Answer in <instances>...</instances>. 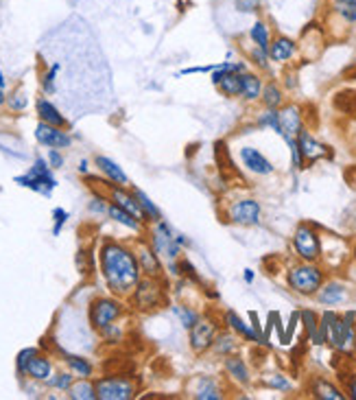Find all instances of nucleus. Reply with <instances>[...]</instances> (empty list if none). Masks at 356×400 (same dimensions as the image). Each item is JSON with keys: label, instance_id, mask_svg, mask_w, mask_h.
<instances>
[{"label": "nucleus", "instance_id": "f257e3e1", "mask_svg": "<svg viewBox=\"0 0 356 400\" xmlns=\"http://www.w3.org/2000/svg\"><path fill=\"white\" fill-rule=\"evenodd\" d=\"M99 265H101V276L114 296H131V291L143 278L135 250L116 241H105L101 245Z\"/></svg>", "mask_w": 356, "mask_h": 400}, {"label": "nucleus", "instance_id": "f03ea898", "mask_svg": "<svg viewBox=\"0 0 356 400\" xmlns=\"http://www.w3.org/2000/svg\"><path fill=\"white\" fill-rule=\"evenodd\" d=\"M326 280L323 270L317 262H306L302 260L299 265H293L287 274V284L291 291H295L297 296H317V291L321 289Z\"/></svg>", "mask_w": 356, "mask_h": 400}, {"label": "nucleus", "instance_id": "7ed1b4c3", "mask_svg": "<svg viewBox=\"0 0 356 400\" xmlns=\"http://www.w3.org/2000/svg\"><path fill=\"white\" fill-rule=\"evenodd\" d=\"M164 300H167V291H164V287H162V278L145 276L131 291L133 309H138L143 313H151V311L160 309L164 304Z\"/></svg>", "mask_w": 356, "mask_h": 400}, {"label": "nucleus", "instance_id": "20e7f679", "mask_svg": "<svg viewBox=\"0 0 356 400\" xmlns=\"http://www.w3.org/2000/svg\"><path fill=\"white\" fill-rule=\"evenodd\" d=\"M293 250H295L299 260L317 262L321 258V252H323L319 232L311 223H299L295 234H293Z\"/></svg>", "mask_w": 356, "mask_h": 400}, {"label": "nucleus", "instance_id": "39448f33", "mask_svg": "<svg viewBox=\"0 0 356 400\" xmlns=\"http://www.w3.org/2000/svg\"><path fill=\"white\" fill-rule=\"evenodd\" d=\"M16 184L24 186V189H31L40 195H50V191L57 186V179L52 177L50 173V165H48V160L44 157H35V162L33 167L29 169V173L26 175H18L16 177Z\"/></svg>", "mask_w": 356, "mask_h": 400}, {"label": "nucleus", "instance_id": "423d86ee", "mask_svg": "<svg viewBox=\"0 0 356 400\" xmlns=\"http://www.w3.org/2000/svg\"><path fill=\"white\" fill-rule=\"evenodd\" d=\"M123 302L116 298H96L90 304L88 317H90V324L94 330L103 333L105 328H109L112 324H116V319L123 315Z\"/></svg>", "mask_w": 356, "mask_h": 400}, {"label": "nucleus", "instance_id": "0eeeda50", "mask_svg": "<svg viewBox=\"0 0 356 400\" xmlns=\"http://www.w3.org/2000/svg\"><path fill=\"white\" fill-rule=\"evenodd\" d=\"M151 245L160 256H164L169 262L179 260V256H182V245L177 241V234L173 232V228L167 221H162V219L155 221L153 228H151Z\"/></svg>", "mask_w": 356, "mask_h": 400}, {"label": "nucleus", "instance_id": "6e6552de", "mask_svg": "<svg viewBox=\"0 0 356 400\" xmlns=\"http://www.w3.org/2000/svg\"><path fill=\"white\" fill-rule=\"evenodd\" d=\"M99 400H131L138 391L135 383L125 377H103L94 381Z\"/></svg>", "mask_w": 356, "mask_h": 400}, {"label": "nucleus", "instance_id": "1a4fd4ad", "mask_svg": "<svg viewBox=\"0 0 356 400\" xmlns=\"http://www.w3.org/2000/svg\"><path fill=\"white\" fill-rule=\"evenodd\" d=\"M216 333H218V328H216V324L212 322V319L201 317L199 322L188 330V345H190V350H193L195 355L208 352L212 348Z\"/></svg>", "mask_w": 356, "mask_h": 400}, {"label": "nucleus", "instance_id": "9d476101", "mask_svg": "<svg viewBox=\"0 0 356 400\" xmlns=\"http://www.w3.org/2000/svg\"><path fill=\"white\" fill-rule=\"evenodd\" d=\"M260 215H262V208L256 199L247 197V199H238L228 208V217L232 223L236 226H258L260 223Z\"/></svg>", "mask_w": 356, "mask_h": 400}, {"label": "nucleus", "instance_id": "9b49d317", "mask_svg": "<svg viewBox=\"0 0 356 400\" xmlns=\"http://www.w3.org/2000/svg\"><path fill=\"white\" fill-rule=\"evenodd\" d=\"M188 396L195 398V400H223L226 398L221 383H218L214 377H208V374H199L190 381Z\"/></svg>", "mask_w": 356, "mask_h": 400}, {"label": "nucleus", "instance_id": "f8f14e48", "mask_svg": "<svg viewBox=\"0 0 356 400\" xmlns=\"http://www.w3.org/2000/svg\"><path fill=\"white\" fill-rule=\"evenodd\" d=\"M35 140L48 149H68L72 145V138L68 136V131H64V127H55L42 121L35 127Z\"/></svg>", "mask_w": 356, "mask_h": 400}, {"label": "nucleus", "instance_id": "ddd939ff", "mask_svg": "<svg viewBox=\"0 0 356 400\" xmlns=\"http://www.w3.org/2000/svg\"><path fill=\"white\" fill-rule=\"evenodd\" d=\"M295 140H297V147H299V151H302V155L308 165L317 162V160H323V157H330V149H328L326 145H321L306 129L299 131L295 136Z\"/></svg>", "mask_w": 356, "mask_h": 400}, {"label": "nucleus", "instance_id": "4468645a", "mask_svg": "<svg viewBox=\"0 0 356 400\" xmlns=\"http://www.w3.org/2000/svg\"><path fill=\"white\" fill-rule=\"evenodd\" d=\"M240 162L243 167L256 173V175H271L273 173V165L269 162V157L258 151L256 147H243L240 149Z\"/></svg>", "mask_w": 356, "mask_h": 400}, {"label": "nucleus", "instance_id": "2eb2a0df", "mask_svg": "<svg viewBox=\"0 0 356 400\" xmlns=\"http://www.w3.org/2000/svg\"><path fill=\"white\" fill-rule=\"evenodd\" d=\"M135 256H138V265L143 276H153V278H162L164 276V267L160 260V254L153 250V245L143 243L138 250H135Z\"/></svg>", "mask_w": 356, "mask_h": 400}, {"label": "nucleus", "instance_id": "dca6fc26", "mask_svg": "<svg viewBox=\"0 0 356 400\" xmlns=\"http://www.w3.org/2000/svg\"><path fill=\"white\" fill-rule=\"evenodd\" d=\"M280 112V129L282 133L280 136L287 140V138H295L299 131H302V110L297 108V105H284Z\"/></svg>", "mask_w": 356, "mask_h": 400}, {"label": "nucleus", "instance_id": "f3484780", "mask_svg": "<svg viewBox=\"0 0 356 400\" xmlns=\"http://www.w3.org/2000/svg\"><path fill=\"white\" fill-rule=\"evenodd\" d=\"M295 52H297L295 40H291V38H287V35L271 38V44H269V57H271V62L287 64L289 60L295 57Z\"/></svg>", "mask_w": 356, "mask_h": 400}, {"label": "nucleus", "instance_id": "a211bd4d", "mask_svg": "<svg viewBox=\"0 0 356 400\" xmlns=\"http://www.w3.org/2000/svg\"><path fill=\"white\" fill-rule=\"evenodd\" d=\"M22 377H29L31 381H38V383H46L50 377H52V363L46 355H40L35 352L29 363H26Z\"/></svg>", "mask_w": 356, "mask_h": 400}, {"label": "nucleus", "instance_id": "6ab92c4d", "mask_svg": "<svg viewBox=\"0 0 356 400\" xmlns=\"http://www.w3.org/2000/svg\"><path fill=\"white\" fill-rule=\"evenodd\" d=\"M223 370H226V374H228L236 385H250V383H252V372H250L247 363H245V359L238 357L236 352L230 355V357H226Z\"/></svg>", "mask_w": 356, "mask_h": 400}, {"label": "nucleus", "instance_id": "aec40b11", "mask_svg": "<svg viewBox=\"0 0 356 400\" xmlns=\"http://www.w3.org/2000/svg\"><path fill=\"white\" fill-rule=\"evenodd\" d=\"M94 165H96V169L107 177L109 184H116V186H127V184H129L127 173L118 167V162H114L112 157L96 155V157H94Z\"/></svg>", "mask_w": 356, "mask_h": 400}, {"label": "nucleus", "instance_id": "412c9836", "mask_svg": "<svg viewBox=\"0 0 356 400\" xmlns=\"http://www.w3.org/2000/svg\"><path fill=\"white\" fill-rule=\"evenodd\" d=\"M347 298V291H345V284L333 280V282H326L321 284V289L317 291V300L326 306H337L341 302H345Z\"/></svg>", "mask_w": 356, "mask_h": 400}, {"label": "nucleus", "instance_id": "4be33fe9", "mask_svg": "<svg viewBox=\"0 0 356 400\" xmlns=\"http://www.w3.org/2000/svg\"><path fill=\"white\" fill-rule=\"evenodd\" d=\"M226 324H228V328H230L232 333H236L240 339L250 341V343H260V339H258L256 330L252 328V324L245 322V319H243L236 311H228V313H226Z\"/></svg>", "mask_w": 356, "mask_h": 400}, {"label": "nucleus", "instance_id": "5701e85b", "mask_svg": "<svg viewBox=\"0 0 356 400\" xmlns=\"http://www.w3.org/2000/svg\"><path fill=\"white\" fill-rule=\"evenodd\" d=\"M216 357H230L238 350V335L232 333V330H221V333H216L214 337V343H212V348H210Z\"/></svg>", "mask_w": 356, "mask_h": 400}, {"label": "nucleus", "instance_id": "b1692460", "mask_svg": "<svg viewBox=\"0 0 356 400\" xmlns=\"http://www.w3.org/2000/svg\"><path fill=\"white\" fill-rule=\"evenodd\" d=\"M35 110H38V116H40L42 123H48V125H55V127H66L68 125V121L64 118V114L57 108H55V105L48 99H38Z\"/></svg>", "mask_w": 356, "mask_h": 400}, {"label": "nucleus", "instance_id": "393cba45", "mask_svg": "<svg viewBox=\"0 0 356 400\" xmlns=\"http://www.w3.org/2000/svg\"><path fill=\"white\" fill-rule=\"evenodd\" d=\"M107 217L112 221H116V223H121V226H125V228H129V230H133V232L143 230V221L140 219H135L131 212H127L125 208H121V206H116L112 201H109V206H107Z\"/></svg>", "mask_w": 356, "mask_h": 400}, {"label": "nucleus", "instance_id": "a878e982", "mask_svg": "<svg viewBox=\"0 0 356 400\" xmlns=\"http://www.w3.org/2000/svg\"><path fill=\"white\" fill-rule=\"evenodd\" d=\"M262 88H265L262 79L256 72H250V70L243 72V94H240V99L254 103L262 96Z\"/></svg>", "mask_w": 356, "mask_h": 400}, {"label": "nucleus", "instance_id": "bb28decb", "mask_svg": "<svg viewBox=\"0 0 356 400\" xmlns=\"http://www.w3.org/2000/svg\"><path fill=\"white\" fill-rule=\"evenodd\" d=\"M311 391L315 398H321V400H345L347 398V394H343V389H339L337 385H333L326 379H315L311 385Z\"/></svg>", "mask_w": 356, "mask_h": 400}, {"label": "nucleus", "instance_id": "cd10ccee", "mask_svg": "<svg viewBox=\"0 0 356 400\" xmlns=\"http://www.w3.org/2000/svg\"><path fill=\"white\" fill-rule=\"evenodd\" d=\"M68 370L72 372L74 377L79 379H90L94 374V365L86 359V357H79V355H68V352H62Z\"/></svg>", "mask_w": 356, "mask_h": 400}, {"label": "nucleus", "instance_id": "c85d7f7f", "mask_svg": "<svg viewBox=\"0 0 356 400\" xmlns=\"http://www.w3.org/2000/svg\"><path fill=\"white\" fill-rule=\"evenodd\" d=\"M133 195H135V199H138V204H140V208H143V212H145V219L149 221V223H155V221H160L162 219V212H160V208L155 206V201L145 193V191H140V189H133L131 191Z\"/></svg>", "mask_w": 356, "mask_h": 400}, {"label": "nucleus", "instance_id": "c756f323", "mask_svg": "<svg viewBox=\"0 0 356 400\" xmlns=\"http://www.w3.org/2000/svg\"><path fill=\"white\" fill-rule=\"evenodd\" d=\"M68 396L72 400H96V387L90 379H79L70 385Z\"/></svg>", "mask_w": 356, "mask_h": 400}, {"label": "nucleus", "instance_id": "7c9ffc66", "mask_svg": "<svg viewBox=\"0 0 356 400\" xmlns=\"http://www.w3.org/2000/svg\"><path fill=\"white\" fill-rule=\"evenodd\" d=\"M173 315L179 319V324H182V328H186V330H190L193 328L199 319H201V313L199 311H195V309H190V306H186V304H173Z\"/></svg>", "mask_w": 356, "mask_h": 400}, {"label": "nucleus", "instance_id": "2f4dec72", "mask_svg": "<svg viewBox=\"0 0 356 400\" xmlns=\"http://www.w3.org/2000/svg\"><path fill=\"white\" fill-rule=\"evenodd\" d=\"M250 40L254 46H260L265 50H269V44H271V31L265 20H256L252 26H250Z\"/></svg>", "mask_w": 356, "mask_h": 400}, {"label": "nucleus", "instance_id": "473e14b6", "mask_svg": "<svg viewBox=\"0 0 356 400\" xmlns=\"http://www.w3.org/2000/svg\"><path fill=\"white\" fill-rule=\"evenodd\" d=\"M330 5L343 22L356 26V0H330Z\"/></svg>", "mask_w": 356, "mask_h": 400}, {"label": "nucleus", "instance_id": "72a5a7b5", "mask_svg": "<svg viewBox=\"0 0 356 400\" xmlns=\"http://www.w3.org/2000/svg\"><path fill=\"white\" fill-rule=\"evenodd\" d=\"M260 99H262V103H265V108H269V110H280V108H282V101H284L280 86L273 84V82L262 88V96H260Z\"/></svg>", "mask_w": 356, "mask_h": 400}, {"label": "nucleus", "instance_id": "f704fd0d", "mask_svg": "<svg viewBox=\"0 0 356 400\" xmlns=\"http://www.w3.org/2000/svg\"><path fill=\"white\" fill-rule=\"evenodd\" d=\"M72 383H74V374H72L70 370H68V372H52V377L46 381L48 387L60 389V391H68Z\"/></svg>", "mask_w": 356, "mask_h": 400}, {"label": "nucleus", "instance_id": "c9c22d12", "mask_svg": "<svg viewBox=\"0 0 356 400\" xmlns=\"http://www.w3.org/2000/svg\"><path fill=\"white\" fill-rule=\"evenodd\" d=\"M258 127H267V129H273L280 136L282 129H280V112L278 110H265L260 116H258Z\"/></svg>", "mask_w": 356, "mask_h": 400}, {"label": "nucleus", "instance_id": "e433bc0d", "mask_svg": "<svg viewBox=\"0 0 356 400\" xmlns=\"http://www.w3.org/2000/svg\"><path fill=\"white\" fill-rule=\"evenodd\" d=\"M299 322L304 324V330H306L308 339L313 341L317 335V328H319V317L315 315V311H302L299 313Z\"/></svg>", "mask_w": 356, "mask_h": 400}, {"label": "nucleus", "instance_id": "4c0bfd02", "mask_svg": "<svg viewBox=\"0 0 356 400\" xmlns=\"http://www.w3.org/2000/svg\"><path fill=\"white\" fill-rule=\"evenodd\" d=\"M250 60H252V64H256L258 68L269 70V62H271L269 50H265V48H260V46H252V50H250Z\"/></svg>", "mask_w": 356, "mask_h": 400}, {"label": "nucleus", "instance_id": "58836bf2", "mask_svg": "<svg viewBox=\"0 0 356 400\" xmlns=\"http://www.w3.org/2000/svg\"><path fill=\"white\" fill-rule=\"evenodd\" d=\"M265 385L271 387V389H280V391L293 389V383L287 381V377H282V374H269V377L265 379Z\"/></svg>", "mask_w": 356, "mask_h": 400}, {"label": "nucleus", "instance_id": "ea45409f", "mask_svg": "<svg viewBox=\"0 0 356 400\" xmlns=\"http://www.w3.org/2000/svg\"><path fill=\"white\" fill-rule=\"evenodd\" d=\"M60 70H62V64H52V66L48 68V72L42 77V88H44L46 94H52V92H55V77H57Z\"/></svg>", "mask_w": 356, "mask_h": 400}, {"label": "nucleus", "instance_id": "a19ab883", "mask_svg": "<svg viewBox=\"0 0 356 400\" xmlns=\"http://www.w3.org/2000/svg\"><path fill=\"white\" fill-rule=\"evenodd\" d=\"M7 105H9V110H13V112H22L26 105H29V96H26L22 90H16L11 96H7Z\"/></svg>", "mask_w": 356, "mask_h": 400}, {"label": "nucleus", "instance_id": "79ce46f5", "mask_svg": "<svg viewBox=\"0 0 356 400\" xmlns=\"http://www.w3.org/2000/svg\"><path fill=\"white\" fill-rule=\"evenodd\" d=\"M287 145H289V149H291V162H293V167H295L297 171L304 169L306 160H304L302 151H299V147H297V140H295V138H287Z\"/></svg>", "mask_w": 356, "mask_h": 400}, {"label": "nucleus", "instance_id": "37998d69", "mask_svg": "<svg viewBox=\"0 0 356 400\" xmlns=\"http://www.w3.org/2000/svg\"><path fill=\"white\" fill-rule=\"evenodd\" d=\"M234 9L240 13H258L260 0H234Z\"/></svg>", "mask_w": 356, "mask_h": 400}, {"label": "nucleus", "instance_id": "c03bdc74", "mask_svg": "<svg viewBox=\"0 0 356 400\" xmlns=\"http://www.w3.org/2000/svg\"><path fill=\"white\" fill-rule=\"evenodd\" d=\"M52 221H55V226H52V234L57 236V234L62 232L64 223L68 221V212H66L64 208H55V210H52Z\"/></svg>", "mask_w": 356, "mask_h": 400}, {"label": "nucleus", "instance_id": "a18cd8bd", "mask_svg": "<svg viewBox=\"0 0 356 400\" xmlns=\"http://www.w3.org/2000/svg\"><path fill=\"white\" fill-rule=\"evenodd\" d=\"M35 352H40V350H38V348H24V350L18 355V359H16V370H18V374H20V377H22V372H24L26 363H29V359H31Z\"/></svg>", "mask_w": 356, "mask_h": 400}, {"label": "nucleus", "instance_id": "49530a36", "mask_svg": "<svg viewBox=\"0 0 356 400\" xmlns=\"http://www.w3.org/2000/svg\"><path fill=\"white\" fill-rule=\"evenodd\" d=\"M64 155L60 153V149H50L48 151V165H50V169H62L64 167Z\"/></svg>", "mask_w": 356, "mask_h": 400}, {"label": "nucleus", "instance_id": "de8ad7c7", "mask_svg": "<svg viewBox=\"0 0 356 400\" xmlns=\"http://www.w3.org/2000/svg\"><path fill=\"white\" fill-rule=\"evenodd\" d=\"M250 324H252V328L256 330V335H258L260 343H265V333H262V326H260V319H258V313H256V311H252V313H250Z\"/></svg>", "mask_w": 356, "mask_h": 400}, {"label": "nucleus", "instance_id": "09e8293b", "mask_svg": "<svg viewBox=\"0 0 356 400\" xmlns=\"http://www.w3.org/2000/svg\"><path fill=\"white\" fill-rule=\"evenodd\" d=\"M107 206H109V204H105L103 197H94V199L90 201V210H92V212H107Z\"/></svg>", "mask_w": 356, "mask_h": 400}, {"label": "nucleus", "instance_id": "8fccbe9b", "mask_svg": "<svg viewBox=\"0 0 356 400\" xmlns=\"http://www.w3.org/2000/svg\"><path fill=\"white\" fill-rule=\"evenodd\" d=\"M347 398L356 400V374L350 377V383H347Z\"/></svg>", "mask_w": 356, "mask_h": 400}, {"label": "nucleus", "instance_id": "3c124183", "mask_svg": "<svg viewBox=\"0 0 356 400\" xmlns=\"http://www.w3.org/2000/svg\"><path fill=\"white\" fill-rule=\"evenodd\" d=\"M243 278H245V282H247V284H252V282H254V272H252V270H245Z\"/></svg>", "mask_w": 356, "mask_h": 400}, {"label": "nucleus", "instance_id": "603ef678", "mask_svg": "<svg viewBox=\"0 0 356 400\" xmlns=\"http://www.w3.org/2000/svg\"><path fill=\"white\" fill-rule=\"evenodd\" d=\"M0 88H7V79H5V74H3V70H0Z\"/></svg>", "mask_w": 356, "mask_h": 400}, {"label": "nucleus", "instance_id": "864d4df0", "mask_svg": "<svg viewBox=\"0 0 356 400\" xmlns=\"http://www.w3.org/2000/svg\"><path fill=\"white\" fill-rule=\"evenodd\" d=\"M79 173H88V162H86V160L79 165Z\"/></svg>", "mask_w": 356, "mask_h": 400}, {"label": "nucleus", "instance_id": "5fc2aeb1", "mask_svg": "<svg viewBox=\"0 0 356 400\" xmlns=\"http://www.w3.org/2000/svg\"><path fill=\"white\" fill-rule=\"evenodd\" d=\"M7 103V94H5V90L0 88V105H5Z\"/></svg>", "mask_w": 356, "mask_h": 400}, {"label": "nucleus", "instance_id": "6e6d98bb", "mask_svg": "<svg viewBox=\"0 0 356 400\" xmlns=\"http://www.w3.org/2000/svg\"><path fill=\"white\" fill-rule=\"evenodd\" d=\"M354 256H356V250H354Z\"/></svg>", "mask_w": 356, "mask_h": 400}]
</instances>
